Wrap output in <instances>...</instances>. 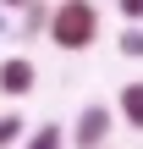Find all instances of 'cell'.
I'll return each instance as SVG.
<instances>
[{
  "mask_svg": "<svg viewBox=\"0 0 143 149\" xmlns=\"http://www.w3.org/2000/svg\"><path fill=\"white\" fill-rule=\"evenodd\" d=\"M44 33H50V44L66 50V55L94 50V39H99V6H94V0H55Z\"/></svg>",
  "mask_w": 143,
  "mask_h": 149,
  "instance_id": "cell-1",
  "label": "cell"
},
{
  "mask_svg": "<svg viewBox=\"0 0 143 149\" xmlns=\"http://www.w3.org/2000/svg\"><path fill=\"white\" fill-rule=\"evenodd\" d=\"M116 133V111L110 105H83V116L72 122V149H105Z\"/></svg>",
  "mask_w": 143,
  "mask_h": 149,
  "instance_id": "cell-2",
  "label": "cell"
},
{
  "mask_svg": "<svg viewBox=\"0 0 143 149\" xmlns=\"http://www.w3.org/2000/svg\"><path fill=\"white\" fill-rule=\"evenodd\" d=\"M33 88H39V66L28 55H6L0 61V94L6 100H28Z\"/></svg>",
  "mask_w": 143,
  "mask_h": 149,
  "instance_id": "cell-3",
  "label": "cell"
},
{
  "mask_svg": "<svg viewBox=\"0 0 143 149\" xmlns=\"http://www.w3.org/2000/svg\"><path fill=\"white\" fill-rule=\"evenodd\" d=\"M22 149H66V127H61V122H39Z\"/></svg>",
  "mask_w": 143,
  "mask_h": 149,
  "instance_id": "cell-4",
  "label": "cell"
},
{
  "mask_svg": "<svg viewBox=\"0 0 143 149\" xmlns=\"http://www.w3.org/2000/svg\"><path fill=\"white\" fill-rule=\"evenodd\" d=\"M44 22H50V6H44V0H28V6H22V44H33V39L44 33Z\"/></svg>",
  "mask_w": 143,
  "mask_h": 149,
  "instance_id": "cell-5",
  "label": "cell"
},
{
  "mask_svg": "<svg viewBox=\"0 0 143 149\" xmlns=\"http://www.w3.org/2000/svg\"><path fill=\"white\" fill-rule=\"evenodd\" d=\"M121 116H127V127H143V83L121 88Z\"/></svg>",
  "mask_w": 143,
  "mask_h": 149,
  "instance_id": "cell-6",
  "label": "cell"
},
{
  "mask_svg": "<svg viewBox=\"0 0 143 149\" xmlns=\"http://www.w3.org/2000/svg\"><path fill=\"white\" fill-rule=\"evenodd\" d=\"M22 138H28V122H22L17 111H6V116H0V149H11V144H22Z\"/></svg>",
  "mask_w": 143,
  "mask_h": 149,
  "instance_id": "cell-7",
  "label": "cell"
},
{
  "mask_svg": "<svg viewBox=\"0 0 143 149\" xmlns=\"http://www.w3.org/2000/svg\"><path fill=\"white\" fill-rule=\"evenodd\" d=\"M116 50H121L127 61H138V55H143V33H138V22H127V33H121V44H116Z\"/></svg>",
  "mask_w": 143,
  "mask_h": 149,
  "instance_id": "cell-8",
  "label": "cell"
},
{
  "mask_svg": "<svg viewBox=\"0 0 143 149\" xmlns=\"http://www.w3.org/2000/svg\"><path fill=\"white\" fill-rule=\"evenodd\" d=\"M121 17H127V22H138V17H143V0H121Z\"/></svg>",
  "mask_w": 143,
  "mask_h": 149,
  "instance_id": "cell-9",
  "label": "cell"
},
{
  "mask_svg": "<svg viewBox=\"0 0 143 149\" xmlns=\"http://www.w3.org/2000/svg\"><path fill=\"white\" fill-rule=\"evenodd\" d=\"M0 6H11V11H22V6H28V0H0Z\"/></svg>",
  "mask_w": 143,
  "mask_h": 149,
  "instance_id": "cell-10",
  "label": "cell"
},
{
  "mask_svg": "<svg viewBox=\"0 0 143 149\" xmlns=\"http://www.w3.org/2000/svg\"><path fill=\"white\" fill-rule=\"evenodd\" d=\"M105 149H110V144H105Z\"/></svg>",
  "mask_w": 143,
  "mask_h": 149,
  "instance_id": "cell-11",
  "label": "cell"
}]
</instances>
